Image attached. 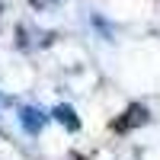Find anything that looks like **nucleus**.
<instances>
[{"label": "nucleus", "mask_w": 160, "mask_h": 160, "mask_svg": "<svg viewBox=\"0 0 160 160\" xmlns=\"http://www.w3.org/2000/svg\"><path fill=\"white\" fill-rule=\"evenodd\" d=\"M0 10H3V7H0Z\"/></svg>", "instance_id": "4"}, {"label": "nucleus", "mask_w": 160, "mask_h": 160, "mask_svg": "<svg viewBox=\"0 0 160 160\" xmlns=\"http://www.w3.org/2000/svg\"><path fill=\"white\" fill-rule=\"evenodd\" d=\"M148 122V112L141 109V106H131V109L125 112V118H115V131H128V128H138V125H144Z\"/></svg>", "instance_id": "1"}, {"label": "nucleus", "mask_w": 160, "mask_h": 160, "mask_svg": "<svg viewBox=\"0 0 160 160\" xmlns=\"http://www.w3.org/2000/svg\"><path fill=\"white\" fill-rule=\"evenodd\" d=\"M58 115H61V122H64V125L77 128V118H74V112H68V109H58Z\"/></svg>", "instance_id": "2"}, {"label": "nucleus", "mask_w": 160, "mask_h": 160, "mask_svg": "<svg viewBox=\"0 0 160 160\" xmlns=\"http://www.w3.org/2000/svg\"><path fill=\"white\" fill-rule=\"evenodd\" d=\"M29 3H32V7H45V0H29Z\"/></svg>", "instance_id": "3"}]
</instances>
